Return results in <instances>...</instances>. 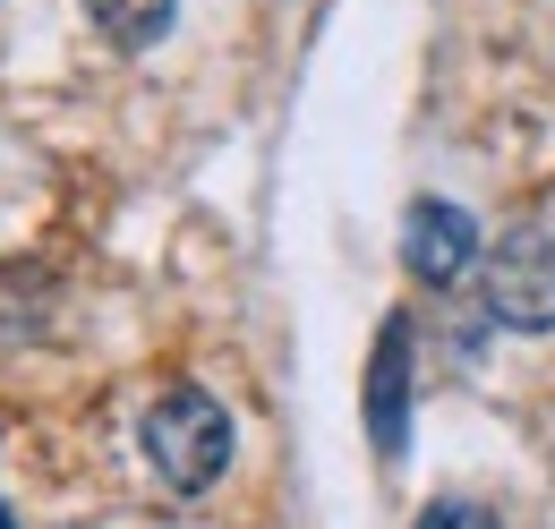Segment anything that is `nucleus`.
Here are the masks:
<instances>
[{
	"mask_svg": "<svg viewBox=\"0 0 555 529\" xmlns=\"http://www.w3.org/2000/svg\"><path fill=\"white\" fill-rule=\"evenodd\" d=\"M418 529H495V513L470 504V495H436V504L418 513Z\"/></svg>",
	"mask_w": 555,
	"mask_h": 529,
	"instance_id": "nucleus-6",
	"label": "nucleus"
},
{
	"mask_svg": "<svg viewBox=\"0 0 555 529\" xmlns=\"http://www.w3.org/2000/svg\"><path fill=\"white\" fill-rule=\"evenodd\" d=\"M479 299L504 333H555V231H513L479 257Z\"/></svg>",
	"mask_w": 555,
	"mask_h": 529,
	"instance_id": "nucleus-2",
	"label": "nucleus"
},
{
	"mask_svg": "<svg viewBox=\"0 0 555 529\" xmlns=\"http://www.w3.org/2000/svg\"><path fill=\"white\" fill-rule=\"evenodd\" d=\"M367 444L385 469H402L411 453V317H385L367 350Z\"/></svg>",
	"mask_w": 555,
	"mask_h": 529,
	"instance_id": "nucleus-4",
	"label": "nucleus"
},
{
	"mask_svg": "<svg viewBox=\"0 0 555 529\" xmlns=\"http://www.w3.org/2000/svg\"><path fill=\"white\" fill-rule=\"evenodd\" d=\"M145 469L171 487V495H206L214 478L231 469V410L206 393V385H171L154 393V410L138 418Z\"/></svg>",
	"mask_w": 555,
	"mask_h": 529,
	"instance_id": "nucleus-1",
	"label": "nucleus"
},
{
	"mask_svg": "<svg viewBox=\"0 0 555 529\" xmlns=\"http://www.w3.org/2000/svg\"><path fill=\"white\" fill-rule=\"evenodd\" d=\"M479 214L470 205H444V197H418L402 214V264H411V282L427 291H453L462 273H479Z\"/></svg>",
	"mask_w": 555,
	"mask_h": 529,
	"instance_id": "nucleus-3",
	"label": "nucleus"
},
{
	"mask_svg": "<svg viewBox=\"0 0 555 529\" xmlns=\"http://www.w3.org/2000/svg\"><path fill=\"white\" fill-rule=\"evenodd\" d=\"M171 9H180V0H86L94 35H103V43H120V52L163 43V35H171Z\"/></svg>",
	"mask_w": 555,
	"mask_h": 529,
	"instance_id": "nucleus-5",
	"label": "nucleus"
},
{
	"mask_svg": "<svg viewBox=\"0 0 555 529\" xmlns=\"http://www.w3.org/2000/svg\"><path fill=\"white\" fill-rule=\"evenodd\" d=\"M0 529H17V521H9V504H0Z\"/></svg>",
	"mask_w": 555,
	"mask_h": 529,
	"instance_id": "nucleus-7",
	"label": "nucleus"
}]
</instances>
